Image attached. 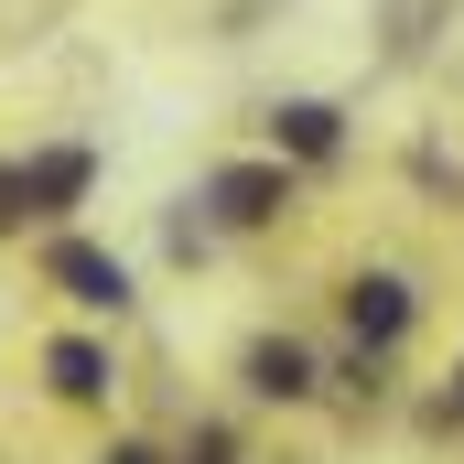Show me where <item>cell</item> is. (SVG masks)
I'll list each match as a JSON object with an SVG mask.
<instances>
[{
	"label": "cell",
	"instance_id": "obj_4",
	"mask_svg": "<svg viewBox=\"0 0 464 464\" xmlns=\"http://www.w3.org/2000/svg\"><path fill=\"white\" fill-rule=\"evenodd\" d=\"M411 324H421V292H411L400 270H356V281H346V335H356L367 356H389Z\"/></svg>",
	"mask_w": 464,
	"mask_h": 464
},
{
	"label": "cell",
	"instance_id": "obj_7",
	"mask_svg": "<svg viewBox=\"0 0 464 464\" xmlns=\"http://www.w3.org/2000/svg\"><path fill=\"white\" fill-rule=\"evenodd\" d=\"M44 378H54V400H109L119 389V367H109L98 335H54V346H44Z\"/></svg>",
	"mask_w": 464,
	"mask_h": 464
},
{
	"label": "cell",
	"instance_id": "obj_10",
	"mask_svg": "<svg viewBox=\"0 0 464 464\" xmlns=\"http://www.w3.org/2000/svg\"><path fill=\"white\" fill-rule=\"evenodd\" d=\"M173 464H237V432H227V421H195V443H184Z\"/></svg>",
	"mask_w": 464,
	"mask_h": 464
},
{
	"label": "cell",
	"instance_id": "obj_9",
	"mask_svg": "<svg viewBox=\"0 0 464 464\" xmlns=\"http://www.w3.org/2000/svg\"><path fill=\"white\" fill-rule=\"evenodd\" d=\"M162 237H173V259H206V248H217V217H184V206H173Z\"/></svg>",
	"mask_w": 464,
	"mask_h": 464
},
{
	"label": "cell",
	"instance_id": "obj_1",
	"mask_svg": "<svg viewBox=\"0 0 464 464\" xmlns=\"http://www.w3.org/2000/svg\"><path fill=\"white\" fill-rule=\"evenodd\" d=\"M87 195H98V151H87V140L22 151V162L0 173V227H54V217H76Z\"/></svg>",
	"mask_w": 464,
	"mask_h": 464
},
{
	"label": "cell",
	"instance_id": "obj_2",
	"mask_svg": "<svg viewBox=\"0 0 464 464\" xmlns=\"http://www.w3.org/2000/svg\"><path fill=\"white\" fill-rule=\"evenodd\" d=\"M206 217L237 227V237L281 227V217H292V162H281V151H259V162H217V173H206Z\"/></svg>",
	"mask_w": 464,
	"mask_h": 464
},
{
	"label": "cell",
	"instance_id": "obj_5",
	"mask_svg": "<svg viewBox=\"0 0 464 464\" xmlns=\"http://www.w3.org/2000/svg\"><path fill=\"white\" fill-rule=\"evenodd\" d=\"M270 151H281V162H335V151H346V109H335V98H281V109H270Z\"/></svg>",
	"mask_w": 464,
	"mask_h": 464
},
{
	"label": "cell",
	"instance_id": "obj_12",
	"mask_svg": "<svg viewBox=\"0 0 464 464\" xmlns=\"http://www.w3.org/2000/svg\"><path fill=\"white\" fill-rule=\"evenodd\" d=\"M443 421H464V367H454V389H443Z\"/></svg>",
	"mask_w": 464,
	"mask_h": 464
},
{
	"label": "cell",
	"instance_id": "obj_6",
	"mask_svg": "<svg viewBox=\"0 0 464 464\" xmlns=\"http://www.w3.org/2000/svg\"><path fill=\"white\" fill-rule=\"evenodd\" d=\"M237 378H248V400H281V411L324 389V378H314V346H292V335H259V346L237 356Z\"/></svg>",
	"mask_w": 464,
	"mask_h": 464
},
{
	"label": "cell",
	"instance_id": "obj_8",
	"mask_svg": "<svg viewBox=\"0 0 464 464\" xmlns=\"http://www.w3.org/2000/svg\"><path fill=\"white\" fill-rule=\"evenodd\" d=\"M443 11H454V0H389V11H378V22H389V54H421Z\"/></svg>",
	"mask_w": 464,
	"mask_h": 464
},
{
	"label": "cell",
	"instance_id": "obj_11",
	"mask_svg": "<svg viewBox=\"0 0 464 464\" xmlns=\"http://www.w3.org/2000/svg\"><path fill=\"white\" fill-rule=\"evenodd\" d=\"M98 464H173V454H151V443H109Z\"/></svg>",
	"mask_w": 464,
	"mask_h": 464
},
{
	"label": "cell",
	"instance_id": "obj_3",
	"mask_svg": "<svg viewBox=\"0 0 464 464\" xmlns=\"http://www.w3.org/2000/svg\"><path fill=\"white\" fill-rule=\"evenodd\" d=\"M44 281H54L76 314H130V259L98 248V237H54V248H44Z\"/></svg>",
	"mask_w": 464,
	"mask_h": 464
}]
</instances>
